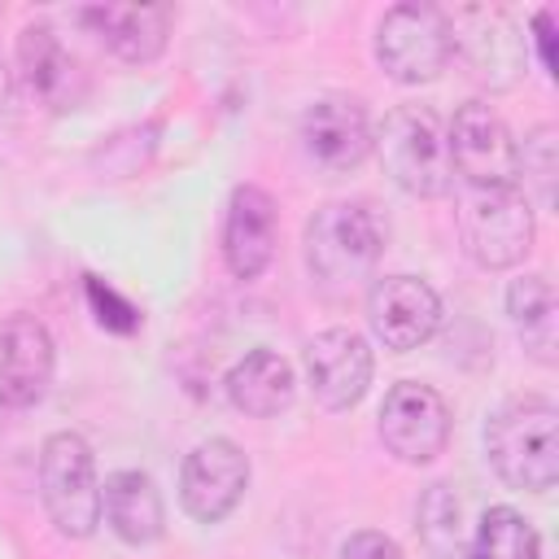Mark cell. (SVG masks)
<instances>
[{
  "instance_id": "obj_4",
  "label": "cell",
  "mask_w": 559,
  "mask_h": 559,
  "mask_svg": "<svg viewBox=\"0 0 559 559\" xmlns=\"http://www.w3.org/2000/svg\"><path fill=\"white\" fill-rule=\"evenodd\" d=\"M537 218L520 188H467L459 201V240L480 271H511L533 253Z\"/></svg>"
},
{
  "instance_id": "obj_15",
  "label": "cell",
  "mask_w": 559,
  "mask_h": 559,
  "mask_svg": "<svg viewBox=\"0 0 559 559\" xmlns=\"http://www.w3.org/2000/svg\"><path fill=\"white\" fill-rule=\"evenodd\" d=\"M275 240H280L275 197L258 183L231 188L227 218H223V262H227V271L236 280H258L275 258Z\"/></svg>"
},
{
  "instance_id": "obj_21",
  "label": "cell",
  "mask_w": 559,
  "mask_h": 559,
  "mask_svg": "<svg viewBox=\"0 0 559 559\" xmlns=\"http://www.w3.org/2000/svg\"><path fill=\"white\" fill-rule=\"evenodd\" d=\"M467 559H542V537L515 507H489L467 542Z\"/></svg>"
},
{
  "instance_id": "obj_27",
  "label": "cell",
  "mask_w": 559,
  "mask_h": 559,
  "mask_svg": "<svg viewBox=\"0 0 559 559\" xmlns=\"http://www.w3.org/2000/svg\"><path fill=\"white\" fill-rule=\"evenodd\" d=\"M4 406H9V402H4V393H0V437H4Z\"/></svg>"
},
{
  "instance_id": "obj_16",
  "label": "cell",
  "mask_w": 559,
  "mask_h": 559,
  "mask_svg": "<svg viewBox=\"0 0 559 559\" xmlns=\"http://www.w3.org/2000/svg\"><path fill=\"white\" fill-rule=\"evenodd\" d=\"M52 367H57V349L48 328L17 310L0 323V393L9 406H35L44 402L48 384H52Z\"/></svg>"
},
{
  "instance_id": "obj_19",
  "label": "cell",
  "mask_w": 559,
  "mask_h": 559,
  "mask_svg": "<svg viewBox=\"0 0 559 559\" xmlns=\"http://www.w3.org/2000/svg\"><path fill=\"white\" fill-rule=\"evenodd\" d=\"M223 389H227V402H231L240 415H249V419H271V415H280V411L293 402L297 380H293V367H288L284 354L258 345V349H249V354L227 371V384H223Z\"/></svg>"
},
{
  "instance_id": "obj_2",
  "label": "cell",
  "mask_w": 559,
  "mask_h": 559,
  "mask_svg": "<svg viewBox=\"0 0 559 559\" xmlns=\"http://www.w3.org/2000/svg\"><path fill=\"white\" fill-rule=\"evenodd\" d=\"M485 459L502 485L546 493L559 480V406L542 393L507 397L485 419Z\"/></svg>"
},
{
  "instance_id": "obj_9",
  "label": "cell",
  "mask_w": 559,
  "mask_h": 559,
  "mask_svg": "<svg viewBox=\"0 0 559 559\" xmlns=\"http://www.w3.org/2000/svg\"><path fill=\"white\" fill-rule=\"evenodd\" d=\"M450 17V44L454 57H463V66L472 70V79L489 83V87H515L528 61V39L520 35V26L489 4H467L445 13Z\"/></svg>"
},
{
  "instance_id": "obj_14",
  "label": "cell",
  "mask_w": 559,
  "mask_h": 559,
  "mask_svg": "<svg viewBox=\"0 0 559 559\" xmlns=\"http://www.w3.org/2000/svg\"><path fill=\"white\" fill-rule=\"evenodd\" d=\"M17 74H22L26 92L44 109H52V114L74 109L83 100V92H87L83 66L61 44V35H57L52 22H26L17 31Z\"/></svg>"
},
{
  "instance_id": "obj_28",
  "label": "cell",
  "mask_w": 559,
  "mask_h": 559,
  "mask_svg": "<svg viewBox=\"0 0 559 559\" xmlns=\"http://www.w3.org/2000/svg\"><path fill=\"white\" fill-rule=\"evenodd\" d=\"M542 559H546V550H542Z\"/></svg>"
},
{
  "instance_id": "obj_11",
  "label": "cell",
  "mask_w": 559,
  "mask_h": 559,
  "mask_svg": "<svg viewBox=\"0 0 559 559\" xmlns=\"http://www.w3.org/2000/svg\"><path fill=\"white\" fill-rule=\"evenodd\" d=\"M441 297L428 280L419 275H384L367 288V323L371 336L393 349V354H411L419 345H428L441 328Z\"/></svg>"
},
{
  "instance_id": "obj_23",
  "label": "cell",
  "mask_w": 559,
  "mask_h": 559,
  "mask_svg": "<svg viewBox=\"0 0 559 559\" xmlns=\"http://www.w3.org/2000/svg\"><path fill=\"white\" fill-rule=\"evenodd\" d=\"M520 175H524V183L533 188L537 205L550 210V205H555V179H559V140H555V127H537V131L524 135Z\"/></svg>"
},
{
  "instance_id": "obj_22",
  "label": "cell",
  "mask_w": 559,
  "mask_h": 559,
  "mask_svg": "<svg viewBox=\"0 0 559 559\" xmlns=\"http://www.w3.org/2000/svg\"><path fill=\"white\" fill-rule=\"evenodd\" d=\"M415 528L437 559H450L459 550V498L450 493V485H428V493L419 498Z\"/></svg>"
},
{
  "instance_id": "obj_7",
  "label": "cell",
  "mask_w": 559,
  "mask_h": 559,
  "mask_svg": "<svg viewBox=\"0 0 559 559\" xmlns=\"http://www.w3.org/2000/svg\"><path fill=\"white\" fill-rule=\"evenodd\" d=\"M450 166L467 188H520V144L485 100H463L445 127Z\"/></svg>"
},
{
  "instance_id": "obj_12",
  "label": "cell",
  "mask_w": 559,
  "mask_h": 559,
  "mask_svg": "<svg viewBox=\"0 0 559 559\" xmlns=\"http://www.w3.org/2000/svg\"><path fill=\"white\" fill-rule=\"evenodd\" d=\"M371 131L376 127H371L362 100L345 96V92H328V96L310 100L301 114V148L328 175L358 170L371 153Z\"/></svg>"
},
{
  "instance_id": "obj_3",
  "label": "cell",
  "mask_w": 559,
  "mask_h": 559,
  "mask_svg": "<svg viewBox=\"0 0 559 559\" xmlns=\"http://www.w3.org/2000/svg\"><path fill=\"white\" fill-rule=\"evenodd\" d=\"M371 148L380 153L384 175L419 201H437L454 188L445 127L428 105H397L371 131Z\"/></svg>"
},
{
  "instance_id": "obj_17",
  "label": "cell",
  "mask_w": 559,
  "mask_h": 559,
  "mask_svg": "<svg viewBox=\"0 0 559 559\" xmlns=\"http://www.w3.org/2000/svg\"><path fill=\"white\" fill-rule=\"evenodd\" d=\"M79 22L127 66H148L166 52L170 9L166 4H83Z\"/></svg>"
},
{
  "instance_id": "obj_26",
  "label": "cell",
  "mask_w": 559,
  "mask_h": 559,
  "mask_svg": "<svg viewBox=\"0 0 559 559\" xmlns=\"http://www.w3.org/2000/svg\"><path fill=\"white\" fill-rule=\"evenodd\" d=\"M533 39H537V52H542V70L555 74V35H550V13L546 9L533 17Z\"/></svg>"
},
{
  "instance_id": "obj_6",
  "label": "cell",
  "mask_w": 559,
  "mask_h": 559,
  "mask_svg": "<svg viewBox=\"0 0 559 559\" xmlns=\"http://www.w3.org/2000/svg\"><path fill=\"white\" fill-rule=\"evenodd\" d=\"M39 498L61 537H92L100 524L96 454L79 432H52L39 450Z\"/></svg>"
},
{
  "instance_id": "obj_8",
  "label": "cell",
  "mask_w": 559,
  "mask_h": 559,
  "mask_svg": "<svg viewBox=\"0 0 559 559\" xmlns=\"http://www.w3.org/2000/svg\"><path fill=\"white\" fill-rule=\"evenodd\" d=\"M450 402L419 380H397L380 402V441L397 463H432L450 445Z\"/></svg>"
},
{
  "instance_id": "obj_5",
  "label": "cell",
  "mask_w": 559,
  "mask_h": 559,
  "mask_svg": "<svg viewBox=\"0 0 559 559\" xmlns=\"http://www.w3.org/2000/svg\"><path fill=\"white\" fill-rule=\"evenodd\" d=\"M450 57H454L450 17L437 4L402 0V4L384 9L380 26H376V61L393 83H402V87L432 83L450 66Z\"/></svg>"
},
{
  "instance_id": "obj_24",
  "label": "cell",
  "mask_w": 559,
  "mask_h": 559,
  "mask_svg": "<svg viewBox=\"0 0 559 559\" xmlns=\"http://www.w3.org/2000/svg\"><path fill=\"white\" fill-rule=\"evenodd\" d=\"M87 306H92V314H96V323L105 328V332H135L140 328V310L127 301V297H118L109 284H100L96 275H87Z\"/></svg>"
},
{
  "instance_id": "obj_18",
  "label": "cell",
  "mask_w": 559,
  "mask_h": 559,
  "mask_svg": "<svg viewBox=\"0 0 559 559\" xmlns=\"http://www.w3.org/2000/svg\"><path fill=\"white\" fill-rule=\"evenodd\" d=\"M100 520L127 546H153L166 533V502L148 472L122 467L100 485Z\"/></svg>"
},
{
  "instance_id": "obj_1",
  "label": "cell",
  "mask_w": 559,
  "mask_h": 559,
  "mask_svg": "<svg viewBox=\"0 0 559 559\" xmlns=\"http://www.w3.org/2000/svg\"><path fill=\"white\" fill-rule=\"evenodd\" d=\"M306 271L332 301H349L376 284L384 258V223L367 201H328L306 223Z\"/></svg>"
},
{
  "instance_id": "obj_13",
  "label": "cell",
  "mask_w": 559,
  "mask_h": 559,
  "mask_svg": "<svg viewBox=\"0 0 559 559\" xmlns=\"http://www.w3.org/2000/svg\"><path fill=\"white\" fill-rule=\"evenodd\" d=\"M376 354L354 328H328L306 345V380L323 411H349L367 397Z\"/></svg>"
},
{
  "instance_id": "obj_20",
  "label": "cell",
  "mask_w": 559,
  "mask_h": 559,
  "mask_svg": "<svg viewBox=\"0 0 559 559\" xmlns=\"http://www.w3.org/2000/svg\"><path fill=\"white\" fill-rule=\"evenodd\" d=\"M507 314H511V328L524 341V349L550 367L555 349H559V319H555L559 306H555V288L542 271L515 275L507 284Z\"/></svg>"
},
{
  "instance_id": "obj_10",
  "label": "cell",
  "mask_w": 559,
  "mask_h": 559,
  "mask_svg": "<svg viewBox=\"0 0 559 559\" xmlns=\"http://www.w3.org/2000/svg\"><path fill=\"white\" fill-rule=\"evenodd\" d=\"M249 489V454L231 437H205L179 467V502L197 524L227 520Z\"/></svg>"
},
{
  "instance_id": "obj_25",
  "label": "cell",
  "mask_w": 559,
  "mask_h": 559,
  "mask_svg": "<svg viewBox=\"0 0 559 559\" xmlns=\"http://www.w3.org/2000/svg\"><path fill=\"white\" fill-rule=\"evenodd\" d=\"M341 559H406V555H402V546H397L389 533L358 528V533H349V537H345Z\"/></svg>"
}]
</instances>
